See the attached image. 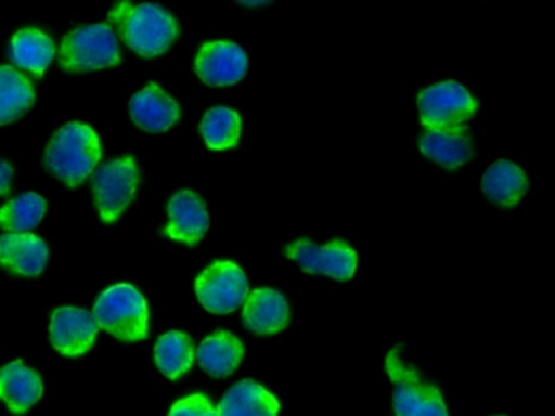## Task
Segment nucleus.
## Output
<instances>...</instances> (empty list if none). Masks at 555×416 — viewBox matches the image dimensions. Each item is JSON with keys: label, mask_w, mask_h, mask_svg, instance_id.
I'll list each match as a JSON object with an SVG mask.
<instances>
[{"label": "nucleus", "mask_w": 555, "mask_h": 416, "mask_svg": "<svg viewBox=\"0 0 555 416\" xmlns=\"http://www.w3.org/2000/svg\"><path fill=\"white\" fill-rule=\"evenodd\" d=\"M109 22L118 26L126 44L144 57L167 51L180 32L173 15L155 3H118L109 13Z\"/></svg>", "instance_id": "f257e3e1"}, {"label": "nucleus", "mask_w": 555, "mask_h": 416, "mask_svg": "<svg viewBox=\"0 0 555 416\" xmlns=\"http://www.w3.org/2000/svg\"><path fill=\"white\" fill-rule=\"evenodd\" d=\"M102 158L95 130L86 123L70 122L57 130L44 155L51 174L76 187L92 174Z\"/></svg>", "instance_id": "f03ea898"}, {"label": "nucleus", "mask_w": 555, "mask_h": 416, "mask_svg": "<svg viewBox=\"0 0 555 416\" xmlns=\"http://www.w3.org/2000/svg\"><path fill=\"white\" fill-rule=\"evenodd\" d=\"M93 317L100 328H105L119 340L139 341L147 338V301L139 289L128 283L103 291L93 309Z\"/></svg>", "instance_id": "7ed1b4c3"}, {"label": "nucleus", "mask_w": 555, "mask_h": 416, "mask_svg": "<svg viewBox=\"0 0 555 416\" xmlns=\"http://www.w3.org/2000/svg\"><path fill=\"white\" fill-rule=\"evenodd\" d=\"M401 348L395 347L386 356L385 366L395 384L392 406L398 416H448L440 390L424 380L415 367L402 361Z\"/></svg>", "instance_id": "20e7f679"}, {"label": "nucleus", "mask_w": 555, "mask_h": 416, "mask_svg": "<svg viewBox=\"0 0 555 416\" xmlns=\"http://www.w3.org/2000/svg\"><path fill=\"white\" fill-rule=\"evenodd\" d=\"M121 61L118 36L106 23L74 29L61 44L60 62L70 72L99 70Z\"/></svg>", "instance_id": "39448f33"}, {"label": "nucleus", "mask_w": 555, "mask_h": 416, "mask_svg": "<svg viewBox=\"0 0 555 416\" xmlns=\"http://www.w3.org/2000/svg\"><path fill=\"white\" fill-rule=\"evenodd\" d=\"M418 109L428 130L454 129L466 126L477 110V101L457 81H441L418 94Z\"/></svg>", "instance_id": "423d86ee"}, {"label": "nucleus", "mask_w": 555, "mask_h": 416, "mask_svg": "<svg viewBox=\"0 0 555 416\" xmlns=\"http://www.w3.org/2000/svg\"><path fill=\"white\" fill-rule=\"evenodd\" d=\"M196 295L207 311L230 314L248 298V278L236 263L217 260L196 280Z\"/></svg>", "instance_id": "0eeeda50"}, {"label": "nucleus", "mask_w": 555, "mask_h": 416, "mask_svg": "<svg viewBox=\"0 0 555 416\" xmlns=\"http://www.w3.org/2000/svg\"><path fill=\"white\" fill-rule=\"evenodd\" d=\"M139 185V171L132 156L105 162L93 174L92 187L102 220L113 223L131 204Z\"/></svg>", "instance_id": "6e6552de"}, {"label": "nucleus", "mask_w": 555, "mask_h": 416, "mask_svg": "<svg viewBox=\"0 0 555 416\" xmlns=\"http://www.w3.org/2000/svg\"><path fill=\"white\" fill-rule=\"evenodd\" d=\"M284 256L295 260L301 270L314 275L347 282L356 275L357 252L343 239L331 240L326 246H317L310 239L294 240L284 249Z\"/></svg>", "instance_id": "1a4fd4ad"}, {"label": "nucleus", "mask_w": 555, "mask_h": 416, "mask_svg": "<svg viewBox=\"0 0 555 416\" xmlns=\"http://www.w3.org/2000/svg\"><path fill=\"white\" fill-rule=\"evenodd\" d=\"M248 72V55L235 42H206L197 52L196 74L210 87L238 83Z\"/></svg>", "instance_id": "9d476101"}, {"label": "nucleus", "mask_w": 555, "mask_h": 416, "mask_svg": "<svg viewBox=\"0 0 555 416\" xmlns=\"http://www.w3.org/2000/svg\"><path fill=\"white\" fill-rule=\"evenodd\" d=\"M100 327L86 309L61 308L51 318V343L60 353L79 356L93 347Z\"/></svg>", "instance_id": "9b49d317"}, {"label": "nucleus", "mask_w": 555, "mask_h": 416, "mask_svg": "<svg viewBox=\"0 0 555 416\" xmlns=\"http://www.w3.org/2000/svg\"><path fill=\"white\" fill-rule=\"evenodd\" d=\"M168 214L170 221L165 227V234L171 239L183 240L194 246L209 230L206 204L193 191L177 192L168 204Z\"/></svg>", "instance_id": "f8f14e48"}, {"label": "nucleus", "mask_w": 555, "mask_h": 416, "mask_svg": "<svg viewBox=\"0 0 555 416\" xmlns=\"http://www.w3.org/2000/svg\"><path fill=\"white\" fill-rule=\"evenodd\" d=\"M291 321L287 299L278 289L259 288L249 292L243 308V322L253 334L271 335L284 330Z\"/></svg>", "instance_id": "ddd939ff"}, {"label": "nucleus", "mask_w": 555, "mask_h": 416, "mask_svg": "<svg viewBox=\"0 0 555 416\" xmlns=\"http://www.w3.org/2000/svg\"><path fill=\"white\" fill-rule=\"evenodd\" d=\"M132 120L147 132H165L180 119V106L158 84L149 83L129 104Z\"/></svg>", "instance_id": "4468645a"}, {"label": "nucleus", "mask_w": 555, "mask_h": 416, "mask_svg": "<svg viewBox=\"0 0 555 416\" xmlns=\"http://www.w3.org/2000/svg\"><path fill=\"white\" fill-rule=\"evenodd\" d=\"M47 263V243L35 234L9 233L0 236V265L12 273L40 275Z\"/></svg>", "instance_id": "2eb2a0df"}, {"label": "nucleus", "mask_w": 555, "mask_h": 416, "mask_svg": "<svg viewBox=\"0 0 555 416\" xmlns=\"http://www.w3.org/2000/svg\"><path fill=\"white\" fill-rule=\"evenodd\" d=\"M421 152L447 169L460 168L473 158V136L466 126L427 130L421 136Z\"/></svg>", "instance_id": "dca6fc26"}, {"label": "nucleus", "mask_w": 555, "mask_h": 416, "mask_svg": "<svg viewBox=\"0 0 555 416\" xmlns=\"http://www.w3.org/2000/svg\"><path fill=\"white\" fill-rule=\"evenodd\" d=\"M43 395V382L37 370L25 366L21 360L12 361L0 369V399L11 412L27 413Z\"/></svg>", "instance_id": "f3484780"}, {"label": "nucleus", "mask_w": 555, "mask_h": 416, "mask_svg": "<svg viewBox=\"0 0 555 416\" xmlns=\"http://www.w3.org/2000/svg\"><path fill=\"white\" fill-rule=\"evenodd\" d=\"M279 400L261 384L251 379L240 380L223 395L219 416H278Z\"/></svg>", "instance_id": "a211bd4d"}, {"label": "nucleus", "mask_w": 555, "mask_h": 416, "mask_svg": "<svg viewBox=\"0 0 555 416\" xmlns=\"http://www.w3.org/2000/svg\"><path fill=\"white\" fill-rule=\"evenodd\" d=\"M525 171L508 159H500L487 168L482 178V191L489 200L502 207H515L528 191Z\"/></svg>", "instance_id": "6ab92c4d"}, {"label": "nucleus", "mask_w": 555, "mask_h": 416, "mask_svg": "<svg viewBox=\"0 0 555 416\" xmlns=\"http://www.w3.org/2000/svg\"><path fill=\"white\" fill-rule=\"evenodd\" d=\"M243 356H245V348L242 341L225 330L207 337L197 350L201 367L214 377H227L235 373Z\"/></svg>", "instance_id": "aec40b11"}, {"label": "nucleus", "mask_w": 555, "mask_h": 416, "mask_svg": "<svg viewBox=\"0 0 555 416\" xmlns=\"http://www.w3.org/2000/svg\"><path fill=\"white\" fill-rule=\"evenodd\" d=\"M56 54L53 39L40 29L25 28L12 38L9 55L18 67L41 77Z\"/></svg>", "instance_id": "412c9836"}, {"label": "nucleus", "mask_w": 555, "mask_h": 416, "mask_svg": "<svg viewBox=\"0 0 555 416\" xmlns=\"http://www.w3.org/2000/svg\"><path fill=\"white\" fill-rule=\"evenodd\" d=\"M35 103L30 80L11 65L0 67V126L14 122Z\"/></svg>", "instance_id": "4be33fe9"}, {"label": "nucleus", "mask_w": 555, "mask_h": 416, "mask_svg": "<svg viewBox=\"0 0 555 416\" xmlns=\"http://www.w3.org/2000/svg\"><path fill=\"white\" fill-rule=\"evenodd\" d=\"M194 343L183 332H168L155 344V363L168 379H178L191 369Z\"/></svg>", "instance_id": "5701e85b"}, {"label": "nucleus", "mask_w": 555, "mask_h": 416, "mask_svg": "<svg viewBox=\"0 0 555 416\" xmlns=\"http://www.w3.org/2000/svg\"><path fill=\"white\" fill-rule=\"evenodd\" d=\"M242 117L230 107L217 106L204 114L201 133L212 150L232 148L238 143Z\"/></svg>", "instance_id": "b1692460"}, {"label": "nucleus", "mask_w": 555, "mask_h": 416, "mask_svg": "<svg viewBox=\"0 0 555 416\" xmlns=\"http://www.w3.org/2000/svg\"><path fill=\"white\" fill-rule=\"evenodd\" d=\"M44 211L47 200L35 192H27L0 208V227L11 233H28L40 224Z\"/></svg>", "instance_id": "393cba45"}, {"label": "nucleus", "mask_w": 555, "mask_h": 416, "mask_svg": "<svg viewBox=\"0 0 555 416\" xmlns=\"http://www.w3.org/2000/svg\"><path fill=\"white\" fill-rule=\"evenodd\" d=\"M168 416H219V412L206 395L196 393L175 403Z\"/></svg>", "instance_id": "a878e982"}, {"label": "nucleus", "mask_w": 555, "mask_h": 416, "mask_svg": "<svg viewBox=\"0 0 555 416\" xmlns=\"http://www.w3.org/2000/svg\"><path fill=\"white\" fill-rule=\"evenodd\" d=\"M12 174H14L12 166L9 162L0 161V195H5L11 191Z\"/></svg>", "instance_id": "bb28decb"}]
</instances>
